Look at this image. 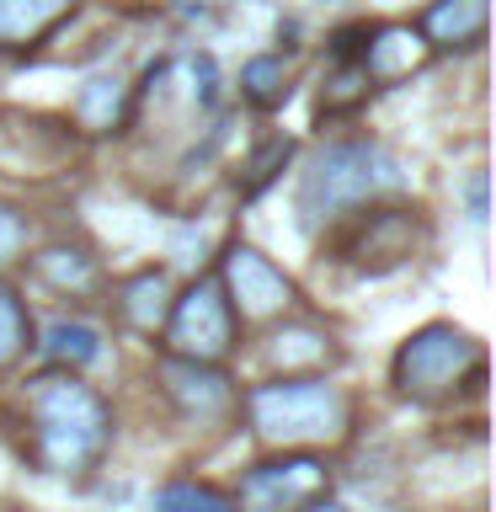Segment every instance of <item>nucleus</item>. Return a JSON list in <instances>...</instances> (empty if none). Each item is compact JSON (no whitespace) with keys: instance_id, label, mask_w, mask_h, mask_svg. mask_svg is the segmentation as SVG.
<instances>
[{"instance_id":"f257e3e1","label":"nucleus","mask_w":496,"mask_h":512,"mask_svg":"<svg viewBox=\"0 0 496 512\" xmlns=\"http://www.w3.org/2000/svg\"><path fill=\"white\" fill-rule=\"evenodd\" d=\"M27 422L38 459L54 475H86L107 454L112 416L107 400L75 374H38L27 384Z\"/></svg>"},{"instance_id":"f03ea898","label":"nucleus","mask_w":496,"mask_h":512,"mask_svg":"<svg viewBox=\"0 0 496 512\" xmlns=\"http://www.w3.org/2000/svg\"><path fill=\"white\" fill-rule=\"evenodd\" d=\"M390 187H400V171L379 144L336 139L310 160V171L299 176V224L310 230L320 219H336V214H347V208H363V203L384 198Z\"/></svg>"},{"instance_id":"7ed1b4c3","label":"nucleus","mask_w":496,"mask_h":512,"mask_svg":"<svg viewBox=\"0 0 496 512\" xmlns=\"http://www.w3.org/2000/svg\"><path fill=\"white\" fill-rule=\"evenodd\" d=\"M246 411H251V427L278 448L320 443V438H336V432L347 427L342 390L326 384V379H315V374L256 384V390L246 395Z\"/></svg>"},{"instance_id":"20e7f679","label":"nucleus","mask_w":496,"mask_h":512,"mask_svg":"<svg viewBox=\"0 0 496 512\" xmlns=\"http://www.w3.org/2000/svg\"><path fill=\"white\" fill-rule=\"evenodd\" d=\"M395 384L400 395L438 406V400L459 395L464 384H480V342L448 320H432L395 352Z\"/></svg>"},{"instance_id":"39448f33","label":"nucleus","mask_w":496,"mask_h":512,"mask_svg":"<svg viewBox=\"0 0 496 512\" xmlns=\"http://www.w3.org/2000/svg\"><path fill=\"white\" fill-rule=\"evenodd\" d=\"M166 342L176 358H198V363H219L235 347V310L224 299L219 278H198L182 299L171 304V326Z\"/></svg>"},{"instance_id":"423d86ee","label":"nucleus","mask_w":496,"mask_h":512,"mask_svg":"<svg viewBox=\"0 0 496 512\" xmlns=\"http://www.w3.org/2000/svg\"><path fill=\"white\" fill-rule=\"evenodd\" d=\"M331 491L326 464L315 459H272L240 480V507L246 512H310Z\"/></svg>"},{"instance_id":"0eeeda50","label":"nucleus","mask_w":496,"mask_h":512,"mask_svg":"<svg viewBox=\"0 0 496 512\" xmlns=\"http://www.w3.org/2000/svg\"><path fill=\"white\" fill-rule=\"evenodd\" d=\"M416 251V219L411 208H363L342 235V256L358 272H395L400 262H411Z\"/></svg>"},{"instance_id":"6e6552de","label":"nucleus","mask_w":496,"mask_h":512,"mask_svg":"<svg viewBox=\"0 0 496 512\" xmlns=\"http://www.w3.org/2000/svg\"><path fill=\"white\" fill-rule=\"evenodd\" d=\"M224 299L230 310H240V320H267L283 315L294 304V283L283 278V267H272L256 246H230L224 256Z\"/></svg>"},{"instance_id":"1a4fd4ad","label":"nucleus","mask_w":496,"mask_h":512,"mask_svg":"<svg viewBox=\"0 0 496 512\" xmlns=\"http://www.w3.org/2000/svg\"><path fill=\"white\" fill-rule=\"evenodd\" d=\"M160 390L176 400V411L192 416V422H208V416L230 411V379L219 374L214 363H198V358H166L160 363Z\"/></svg>"},{"instance_id":"9d476101","label":"nucleus","mask_w":496,"mask_h":512,"mask_svg":"<svg viewBox=\"0 0 496 512\" xmlns=\"http://www.w3.org/2000/svg\"><path fill=\"white\" fill-rule=\"evenodd\" d=\"M486 22H491V0H432L422 32L438 48H475L486 38Z\"/></svg>"},{"instance_id":"9b49d317","label":"nucleus","mask_w":496,"mask_h":512,"mask_svg":"<svg viewBox=\"0 0 496 512\" xmlns=\"http://www.w3.org/2000/svg\"><path fill=\"white\" fill-rule=\"evenodd\" d=\"M75 0H0V48H22L43 38Z\"/></svg>"},{"instance_id":"f8f14e48","label":"nucleus","mask_w":496,"mask_h":512,"mask_svg":"<svg viewBox=\"0 0 496 512\" xmlns=\"http://www.w3.org/2000/svg\"><path fill=\"white\" fill-rule=\"evenodd\" d=\"M422 38L406 27H390V32H379V43H368V54H363V75L368 80H400V75H411L416 64H422Z\"/></svg>"},{"instance_id":"ddd939ff","label":"nucleus","mask_w":496,"mask_h":512,"mask_svg":"<svg viewBox=\"0 0 496 512\" xmlns=\"http://www.w3.org/2000/svg\"><path fill=\"white\" fill-rule=\"evenodd\" d=\"M123 80H91L86 91H80V102H75V118L80 128H91V134H107L112 123L123 118Z\"/></svg>"},{"instance_id":"4468645a","label":"nucleus","mask_w":496,"mask_h":512,"mask_svg":"<svg viewBox=\"0 0 496 512\" xmlns=\"http://www.w3.org/2000/svg\"><path fill=\"white\" fill-rule=\"evenodd\" d=\"M32 342V326H27V310H22V294L11 283H0V374L22 358Z\"/></svg>"},{"instance_id":"2eb2a0df","label":"nucleus","mask_w":496,"mask_h":512,"mask_svg":"<svg viewBox=\"0 0 496 512\" xmlns=\"http://www.w3.org/2000/svg\"><path fill=\"white\" fill-rule=\"evenodd\" d=\"M155 507H160V512H246L240 502H230V496H219V491H208V486H192V480L160 486Z\"/></svg>"},{"instance_id":"dca6fc26","label":"nucleus","mask_w":496,"mask_h":512,"mask_svg":"<svg viewBox=\"0 0 496 512\" xmlns=\"http://www.w3.org/2000/svg\"><path fill=\"white\" fill-rule=\"evenodd\" d=\"M240 80H246V96H251L256 107L288 102V64H283V59H272V54H267V59H251Z\"/></svg>"},{"instance_id":"f3484780","label":"nucleus","mask_w":496,"mask_h":512,"mask_svg":"<svg viewBox=\"0 0 496 512\" xmlns=\"http://www.w3.org/2000/svg\"><path fill=\"white\" fill-rule=\"evenodd\" d=\"M38 272L48 283H59V288H91L96 283V267H91L86 251H43Z\"/></svg>"},{"instance_id":"a211bd4d","label":"nucleus","mask_w":496,"mask_h":512,"mask_svg":"<svg viewBox=\"0 0 496 512\" xmlns=\"http://www.w3.org/2000/svg\"><path fill=\"white\" fill-rule=\"evenodd\" d=\"M123 310L134 315V326L155 331L160 315H166V278H160V272H144V278L128 288V304H123Z\"/></svg>"},{"instance_id":"6ab92c4d","label":"nucleus","mask_w":496,"mask_h":512,"mask_svg":"<svg viewBox=\"0 0 496 512\" xmlns=\"http://www.w3.org/2000/svg\"><path fill=\"white\" fill-rule=\"evenodd\" d=\"M48 352L64 363H91L96 352H102V342H96L91 326H70V320H59L54 331H48Z\"/></svg>"},{"instance_id":"aec40b11","label":"nucleus","mask_w":496,"mask_h":512,"mask_svg":"<svg viewBox=\"0 0 496 512\" xmlns=\"http://www.w3.org/2000/svg\"><path fill=\"white\" fill-rule=\"evenodd\" d=\"M22 251H27V214L0 198V267H11Z\"/></svg>"}]
</instances>
